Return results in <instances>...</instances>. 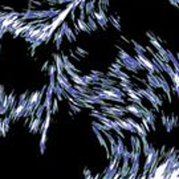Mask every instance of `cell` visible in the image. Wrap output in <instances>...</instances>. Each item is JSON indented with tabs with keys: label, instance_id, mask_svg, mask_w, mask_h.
Returning <instances> with one entry per match:
<instances>
[{
	"label": "cell",
	"instance_id": "1",
	"mask_svg": "<svg viewBox=\"0 0 179 179\" xmlns=\"http://www.w3.org/2000/svg\"><path fill=\"white\" fill-rule=\"evenodd\" d=\"M100 112L106 117L115 119L119 117H123L126 114L125 106H112V105H100Z\"/></svg>",
	"mask_w": 179,
	"mask_h": 179
},
{
	"label": "cell",
	"instance_id": "2",
	"mask_svg": "<svg viewBox=\"0 0 179 179\" xmlns=\"http://www.w3.org/2000/svg\"><path fill=\"white\" fill-rule=\"evenodd\" d=\"M90 16H93V19L97 21L98 25H101L104 29H106V25H108V15L105 13V11L102 8H98V11L94 9L93 13L90 15Z\"/></svg>",
	"mask_w": 179,
	"mask_h": 179
},
{
	"label": "cell",
	"instance_id": "3",
	"mask_svg": "<svg viewBox=\"0 0 179 179\" xmlns=\"http://www.w3.org/2000/svg\"><path fill=\"white\" fill-rule=\"evenodd\" d=\"M157 78H158V82H159V88L165 92V94L169 98V101L171 102V88L169 85V82H167V80L162 76V73H159V74H157Z\"/></svg>",
	"mask_w": 179,
	"mask_h": 179
},
{
	"label": "cell",
	"instance_id": "4",
	"mask_svg": "<svg viewBox=\"0 0 179 179\" xmlns=\"http://www.w3.org/2000/svg\"><path fill=\"white\" fill-rule=\"evenodd\" d=\"M60 27H61L60 31L63 32V35H65V37L68 39V41L69 43H74L77 37H76V35L73 33V31L71 29V27H69V24L67 23V21H63V23L60 24Z\"/></svg>",
	"mask_w": 179,
	"mask_h": 179
},
{
	"label": "cell",
	"instance_id": "5",
	"mask_svg": "<svg viewBox=\"0 0 179 179\" xmlns=\"http://www.w3.org/2000/svg\"><path fill=\"white\" fill-rule=\"evenodd\" d=\"M56 82L60 84L61 88H63L65 92H68V90L73 86L72 84L69 82V78L67 77V74H64V72H63V73H57V72H56Z\"/></svg>",
	"mask_w": 179,
	"mask_h": 179
},
{
	"label": "cell",
	"instance_id": "6",
	"mask_svg": "<svg viewBox=\"0 0 179 179\" xmlns=\"http://www.w3.org/2000/svg\"><path fill=\"white\" fill-rule=\"evenodd\" d=\"M118 163H119V162H117L115 159H113L112 162L109 163V166L106 167V170H105V175H104V178H114V175L117 174V171L119 170Z\"/></svg>",
	"mask_w": 179,
	"mask_h": 179
},
{
	"label": "cell",
	"instance_id": "7",
	"mask_svg": "<svg viewBox=\"0 0 179 179\" xmlns=\"http://www.w3.org/2000/svg\"><path fill=\"white\" fill-rule=\"evenodd\" d=\"M142 117H143L146 121H147V123L150 125L151 129L155 130V114H154V113L143 106V109H142Z\"/></svg>",
	"mask_w": 179,
	"mask_h": 179
},
{
	"label": "cell",
	"instance_id": "8",
	"mask_svg": "<svg viewBox=\"0 0 179 179\" xmlns=\"http://www.w3.org/2000/svg\"><path fill=\"white\" fill-rule=\"evenodd\" d=\"M125 109H126V113H131V114L138 117V118H142V109H143V106H139L137 104H130V105H126Z\"/></svg>",
	"mask_w": 179,
	"mask_h": 179
},
{
	"label": "cell",
	"instance_id": "9",
	"mask_svg": "<svg viewBox=\"0 0 179 179\" xmlns=\"http://www.w3.org/2000/svg\"><path fill=\"white\" fill-rule=\"evenodd\" d=\"M117 123H118V126L121 127L122 130L125 131H130V133H136V129H134L133 125H130L129 122L126 121V119H122V117H119V118H115Z\"/></svg>",
	"mask_w": 179,
	"mask_h": 179
},
{
	"label": "cell",
	"instance_id": "10",
	"mask_svg": "<svg viewBox=\"0 0 179 179\" xmlns=\"http://www.w3.org/2000/svg\"><path fill=\"white\" fill-rule=\"evenodd\" d=\"M93 131H94V134H96V137H97V139H98V142H100V145L102 146V147L106 150V153H108V159H110V151H109V149H108V143L105 142V138L102 137V134H101V131L100 130H97L96 127H93Z\"/></svg>",
	"mask_w": 179,
	"mask_h": 179
},
{
	"label": "cell",
	"instance_id": "11",
	"mask_svg": "<svg viewBox=\"0 0 179 179\" xmlns=\"http://www.w3.org/2000/svg\"><path fill=\"white\" fill-rule=\"evenodd\" d=\"M146 78H147V80H146L147 85H150L153 89H159V82H158V78H157L155 73H147Z\"/></svg>",
	"mask_w": 179,
	"mask_h": 179
},
{
	"label": "cell",
	"instance_id": "12",
	"mask_svg": "<svg viewBox=\"0 0 179 179\" xmlns=\"http://www.w3.org/2000/svg\"><path fill=\"white\" fill-rule=\"evenodd\" d=\"M41 118H39V117H32V121L29 123V130L32 131V133H39L40 131V125H41Z\"/></svg>",
	"mask_w": 179,
	"mask_h": 179
},
{
	"label": "cell",
	"instance_id": "13",
	"mask_svg": "<svg viewBox=\"0 0 179 179\" xmlns=\"http://www.w3.org/2000/svg\"><path fill=\"white\" fill-rule=\"evenodd\" d=\"M53 60H54V65H56V72L57 73H63L64 72V63L63 58H61L60 54L54 53L53 54Z\"/></svg>",
	"mask_w": 179,
	"mask_h": 179
},
{
	"label": "cell",
	"instance_id": "14",
	"mask_svg": "<svg viewBox=\"0 0 179 179\" xmlns=\"http://www.w3.org/2000/svg\"><path fill=\"white\" fill-rule=\"evenodd\" d=\"M130 145H131V151H141V138L139 137H131Z\"/></svg>",
	"mask_w": 179,
	"mask_h": 179
},
{
	"label": "cell",
	"instance_id": "15",
	"mask_svg": "<svg viewBox=\"0 0 179 179\" xmlns=\"http://www.w3.org/2000/svg\"><path fill=\"white\" fill-rule=\"evenodd\" d=\"M138 173H139V163H131L127 177H129V178H137Z\"/></svg>",
	"mask_w": 179,
	"mask_h": 179
},
{
	"label": "cell",
	"instance_id": "16",
	"mask_svg": "<svg viewBox=\"0 0 179 179\" xmlns=\"http://www.w3.org/2000/svg\"><path fill=\"white\" fill-rule=\"evenodd\" d=\"M63 93H64V89L61 88L60 84H54V86H53V94H56V98L58 101H61L63 100Z\"/></svg>",
	"mask_w": 179,
	"mask_h": 179
},
{
	"label": "cell",
	"instance_id": "17",
	"mask_svg": "<svg viewBox=\"0 0 179 179\" xmlns=\"http://www.w3.org/2000/svg\"><path fill=\"white\" fill-rule=\"evenodd\" d=\"M77 27H78V29H80L81 32H86V33H90V32H92V31L89 29V27H88L86 21H85V20H81L80 17L77 19Z\"/></svg>",
	"mask_w": 179,
	"mask_h": 179
},
{
	"label": "cell",
	"instance_id": "18",
	"mask_svg": "<svg viewBox=\"0 0 179 179\" xmlns=\"http://www.w3.org/2000/svg\"><path fill=\"white\" fill-rule=\"evenodd\" d=\"M92 126H93V127H96L97 130H100L101 133H105V131H112V130H110V127L106 126V125H104L102 122H96V121H93Z\"/></svg>",
	"mask_w": 179,
	"mask_h": 179
},
{
	"label": "cell",
	"instance_id": "19",
	"mask_svg": "<svg viewBox=\"0 0 179 179\" xmlns=\"http://www.w3.org/2000/svg\"><path fill=\"white\" fill-rule=\"evenodd\" d=\"M96 2H85V8H84V11H85L86 15H92L93 11L96 9V4H94Z\"/></svg>",
	"mask_w": 179,
	"mask_h": 179
},
{
	"label": "cell",
	"instance_id": "20",
	"mask_svg": "<svg viewBox=\"0 0 179 179\" xmlns=\"http://www.w3.org/2000/svg\"><path fill=\"white\" fill-rule=\"evenodd\" d=\"M63 37H64L63 32H61V31H57L56 35H54V43H56V48H57V49L61 48V44H63Z\"/></svg>",
	"mask_w": 179,
	"mask_h": 179
},
{
	"label": "cell",
	"instance_id": "21",
	"mask_svg": "<svg viewBox=\"0 0 179 179\" xmlns=\"http://www.w3.org/2000/svg\"><path fill=\"white\" fill-rule=\"evenodd\" d=\"M86 24H88V27H89V29H90L92 32L97 31V21L93 19V16H90V15L88 16V23H86Z\"/></svg>",
	"mask_w": 179,
	"mask_h": 179
},
{
	"label": "cell",
	"instance_id": "22",
	"mask_svg": "<svg viewBox=\"0 0 179 179\" xmlns=\"http://www.w3.org/2000/svg\"><path fill=\"white\" fill-rule=\"evenodd\" d=\"M134 45V50H136L137 53H146V48H143V46L141 45V44H138L137 41H131Z\"/></svg>",
	"mask_w": 179,
	"mask_h": 179
},
{
	"label": "cell",
	"instance_id": "23",
	"mask_svg": "<svg viewBox=\"0 0 179 179\" xmlns=\"http://www.w3.org/2000/svg\"><path fill=\"white\" fill-rule=\"evenodd\" d=\"M109 21H110L112 25H113V27H114L115 29L121 31V24H119V20H117L114 16H110V17H109Z\"/></svg>",
	"mask_w": 179,
	"mask_h": 179
},
{
	"label": "cell",
	"instance_id": "24",
	"mask_svg": "<svg viewBox=\"0 0 179 179\" xmlns=\"http://www.w3.org/2000/svg\"><path fill=\"white\" fill-rule=\"evenodd\" d=\"M76 54H77L78 57H85V56H88V52L84 50L81 46H77V48H76Z\"/></svg>",
	"mask_w": 179,
	"mask_h": 179
},
{
	"label": "cell",
	"instance_id": "25",
	"mask_svg": "<svg viewBox=\"0 0 179 179\" xmlns=\"http://www.w3.org/2000/svg\"><path fill=\"white\" fill-rule=\"evenodd\" d=\"M57 110H58V100L56 98V100H52V106H50V112L52 113H57Z\"/></svg>",
	"mask_w": 179,
	"mask_h": 179
},
{
	"label": "cell",
	"instance_id": "26",
	"mask_svg": "<svg viewBox=\"0 0 179 179\" xmlns=\"http://www.w3.org/2000/svg\"><path fill=\"white\" fill-rule=\"evenodd\" d=\"M46 138H48V136H46V131H41V139H40V145H44L46 142Z\"/></svg>",
	"mask_w": 179,
	"mask_h": 179
},
{
	"label": "cell",
	"instance_id": "27",
	"mask_svg": "<svg viewBox=\"0 0 179 179\" xmlns=\"http://www.w3.org/2000/svg\"><path fill=\"white\" fill-rule=\"evenodd\" d=\"M71 109L73 112H76V113H80L81 112V108L77 106V105H74V104H71Z\"/></svg>",
	"mask_w": 179,
	"mask_h": 179
},
{
	"label": "cell",
	"instance_id": "28",
	"mask_svg": "<svg viewBox=\"0 0 179 179\" xmlns=\"http://www.w3.org/2000/svg\"><path fill=\"white\" fill-rule=\"evenodd\" d=\"M90 73H92V74H94V76H98V77H102V76H105L104 73L100 72V71H92Z\"/></svg>",
	"mask_w": 179,
	"mask_h": 179
},
{
	"label": "cell",
	"instance_id": "29",
	"mask_svg": "<svg viewBox=\"0 0 179 179\" xmlns=\"http://www.w3.org/2000/svg\"><path fill=\"white\" fill-rule=\"evenodd\" d=\"M7 32V28H3V27H0V40H2V37L4 36V33Z\"/></svg>",
	"mask_w": 179,
	"mask_h": 179
},
{
	"label": "cell",
	"instance_id": "30",
	"mask_svg": "<svg viewBox=\"0 0 179 179\" xmlns=\"http://www.w3.org/2000/svg\"><path fill=\"white\" fill-rule=\"evenodd\" d=\"M73 0H57V4H65V3H71Z\"/></svg>",
	"mask_w": 179,
	"mask_h": 179
},
{
	"label": "cell",
	"instance_id": "31",
	"mask_svg": "<svg viewBox=\"0 0 179 179\" xmlns=\"http://www.w3.org/2000/svg\"><path fill=\"white\" fill-rule=\"evenodd\" d=\"M169 2H170L174 7H178V4H179V0H169Z\"/></svg>",
	"mask_w": 179,
	"mask_h": 179
},
{
	"label": "cell",
	"instance_id": "32",
	"mask_svg": "<svg viewBox=\"0 0 179 179\" xmlns=\"http://www.w3.org/2000/svg\"><path fill=\"white\" fill-rule=\"evenodd\" d=\"M40 153H41V154H44V153H45V143H44V145H40Z\"/></svg>",
	"mask_w": 179,
	"mask_h": 179
},
{
	"label": "cell",
	"instance_id": "33",
	"mask_svg": "<svg viewBox=\"0 0 179 179\" xmlns=\"http://www.w3.org/2000/svg\"><path fill=\"white\" fill-rule=\"evenodd\" d=\"M48 65H49V64L45 61V63H44V65H43V68H41V71H43V72H45L46 69H48Z\"/></svg>",
	"mask_w": 179,
	"mask_h": 179
},
{
	"label": "cell",
	"instance_id": "34",
	"mask_svg": "<svg viewBox=\"0 0 179 179\" xmlns=\"http://www.w3.org/2000/svg\"><path fill=\"white\" fill-rule=\"evenodd\" d=\"M80 32H81V31H80V29H78V27H77V25L74 24V35H78Z\"/></svg>",
	"mask_w": 179,
	"mask_h": 179
},
{
	"label": "cell",
	"instance_id": "35",
	"mask_svg": "<svg viewBox=\"0 0 179 179\" xmlns=\"http://www.w3.org/2000/svg\"><path fill=\"white\" fill-rule=\"evenodd\" d=\"M84 173H85V177L90 178V171H89V170H86V169H85V171H84Z\"/></svg>",
	"mask_w": 179,
	"mask_h": 179
},
{
	"label": "cell",
	"instance_id": "36",
	"mask_svg": "<svg viewBox=\"0 0 179 179\" xmlns=\"http://www.w3.org/2000/svg\"><path fill=\"white\" fill-rule=\"evenodd\" d=\"M0 53H2V46H0Z\"/></svg>",
	"mask_w": 179,
	"mask_h": 179
}]
</instances>
